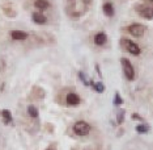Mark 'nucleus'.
<instances>
[{
    "label": "nucleus",
    "mask_w": 153,
    "mask_h": 150,
    "mask_svg": "<svg viewBox=\"0 0 153 150\" xmlns=\"http://www.w3.org/2000/svg\"><path fill=\"white\" fill-rule=\"evenodd\" d=\"M120 63H122V67H123V72H124V75H126V78L128 79V81H134L135 70H134V66L131 65V62L128 61L127 58H122Z\"/></svg>",
    "instance_id": "obj_1"
},
{
    "label": "nucleus",
    "mask_w": 153,
    "mask_h": 150,
    "mask_svg": "<svg viewBox=\"0 0 153 150\" xmlns=\"http://www.w3.org/2000/svg\"><path fill=\"white\" fill-rule=\"evenodd\" d=\"M74 132L77 136H86L90 132V125L85 123V121H77L74 125Z\"/></svg>",
    "instance_id": "obj_2"
},
{
    "label": "nucleus",
    "mask_w": 153,
    "mask_h": 150,
    "mask_svg": "<svg viewBox=\"0 0 153 150\" xmlns=\"http://www.w3.org/2000/svg\"><path fill=\"white\" fill-rule=\"evenodd\" d=\"M122 45H123V47L126 49L128 53H131L134 55H139V54H140V47H139V45L135 44L134 41H131V40H122Z\"/></svg>",
    "instance_id": "obj_3"
},
{
    "label": "nucleus",
    "mask_w": 153,
    "mask_h": 150,
    "mask_svg": "<svg viewBox=\"0 0 153 150\" xmlns=\"http://www.w3.org/2000/svg\"><path fill=\"white\" fill-rule=\"evenodd\" d=\"M145 30H147V28L144 25H141V24H137V23L131 24V25L128 26V33L134 37H141L143 34L145 33Z\"/></svg>",
    "instance_id": "obj_4"
},
{
    "label": "nucleus",
    "mask_w": 153,
    "mask_h": 150,
    "mask_svg": "<svg viewBox=\"0 0 153 150\" xmlns=\"http://www.w3.org/2000/svg\"><path fill=\"white\" fill-rule=\"evenodd\" d=\"M137 12L140 13L141 17H145V19H148V20L153 19V8L152 7H139Z\"/></svg>",
    "instance_id": "obj_5"
},
{
    "label": "nucleus",
    "mask_w": 153,
    "mask_h": 150,
    "mask_svg": "<svg viewBox=\"0 0 153 150\" xmlns=\"http://www.w3.org/2000/svg\"><path fill=\"white\" fill-rule=\"evenodd\" d=\"M11 37L16 41H22V40H26L27 38V33L22 32V30H12Z\"/></svg>",
    "instance_id": "obj_6"
},
{
    "label": "nucleus",
    "mask_w": 153,
    "mask_h": 150,
    "mask_svg": "<svg viewBox=\"0 0 153 150\" xmlns=\"http://www.w3.org/2000/svg\"><path fill=\"white\" fill-rule=\"evenodd\" d=\"M80 100L81 99L79 97V95H76L74 92H71L67 95V104L68 106H77V104H80Z\"/></svg>",
    "instance_id": "obj_7"
},
{
    "label": "nucleus",
    "mask_w": 153,
    "mask_h": 150,
    "mask_svg": "<svg viewBox=\"0 0 153 150\" xmlns=\"http://www.w3.org/2000/svg\"><path fill=\"white\" fill-rule=\"evenodd\" d=\"M32 19H33V21H34V23H36V24H39V25H43V24H46V23H47L46 16L42 15V13H33Z\"/></svg>",
    "instance_id": "obj_8"
},
{
    "label": "nucleus",
    "mask_w": 153,
    "mask_h": 150,
    "mask_svg": "<svg viewBox=\"0 0 153 150\" xmlns=\"http://www.w3.org/2000/svg\"><path fill=\"white\" fill-rule=\"evenodd\" d=\"M106 40H107L106 33H97L94 36V44L98 45V46H102L106 42Z\"/></svg>",
    "instance_id": "obj_9"
},
{
    "label": "nucleus",
    "mask_w": 153,
    "mask_h": 150,
    "mask_svg": "<svg viewBox=\"0 0 153 150\" xmlns=\"http://www.w3.org/2000/svg\"><path fill=\"white\" fill-rule=\"evenodd\" d=\"M103 13L107 16V17H111L114 15V7H113V4L111 3H106L105 5H103Z\"/></svg>",
    "instance_id": "obj_10"
},
{
    "label": "nucleus",
    "mask_w": 153,
    "mask_h": 150,
    "mask_svg": "<svg viewBox=\"0 0 153 150\" xmlns=\"http://www.w3.org/2000/svg\"><path fill=\"white\" fill-rule=\"evenodd\" d=\"M34 5H36L38 9L43 11V9H47L50 4H48L47 0H36V2H34Z\"/></svg>",
    "instance_id": "obj_11"
},
{
    "label": "nucleus",
    "mask_w": 153,
    "mask_h": 150,
    "mask_svg": "<svg viewBox=\"0 0 153 150\" xmlns=\"http://www.w3.org/2000/svg\"><path fill=\"white\" fill-rule=\"evenodd\" d=\"M89 84L92 86V87H93V88L96 90L97 92H100V93L105 91V86H103V84H102V83H101V82H97V83H94V82H90Z\"/></svg>",
    "instance_id": "obj_12"
},
{
    "label": "nucleus",
    "mask_w": 153,
    "mask_h": 150,
    "mask_svg": "<svg viewBox=\"0 0 153 150\" xmlns=\"http://www.w3.org/2000/svg\"><path fill=\"white\" fill-rule=\"evenodd\" d=\"M1 115H3V118H4V123L5 124H9V123H12V115H11V112H9L8 109H4L1 112Z\"/></svg>",
    "instance_id": "obj_13"
},
{
    "label": "nucleus",
    "mask_w": 153,
    "mask_h": 150,
    "mask_svg": "<svg viewBox=\"0 0 153 150\" xmlns=\"http://www.w3.org/2000/svg\"><path fill=\"white\" fill-rule=\"evenodd\" d=\"M27 113H29V116L33 117V118L38 117V109L34 106H29V107H27Z\"/></svg>",
    "instance_id": "obj_14"
},
{
    "label": "nucleus",
    "mask_w": 153,
    "mask_h": 150,
    "mask_svg": "<svg viewBox=\"0 0 153 150\" xmlns=\"http://www.w3.org/2000/svg\"><path fill=\"white\" fill-rule=\"evenodd\" d=\"M136 132H139V133H148L149 127L148 125H144V124H140V125L136 127Z\"/></svg>",
    "instance_id": "obj_15"
},
{
    "label": "nucleus",
    "mask_w": 153,
    "mask_h": 150,
    "mask_svg": "<svg viewBox=\"0 0 153 150\" xmlns=\"http://www.w3.org/2000/svg\"><path fill=\"white\" fill-rule=\"evenodd\" d=\"M124 120V111L123 109H119L118 111V116H117V123L118 124H122Z\"/></svg>",
    "instance_id": "obj_16"
},
{
    "label": "nucleus",
    "mask_w": 153,
    "mask_h": 150,
    "mask_svg": "<svg viewBox=\"0 0 153 150\" xmlns=\"http://www.w3.org/2000/svg\"><path fill=\"white\" fill-rule=\"evenodd\" d=\"M114 103H115V106H120V104H123V100H122V97L119 93H115V100H114Z\"/></svg>",
    "instance_id": "obj_17"
},
{
    "label": "nucleus",
    "mask_w": 153,
    "mask_h": 150,
    "mask_svg": "<svg viewBox=\"0 0 153 150\" xmlns=\"http://www.w3.org/2000/svg\"><path fill=\"white\" fill-rule=\"evenodd\" d=\"M151 2H153V0H151Z\"/></svg>",
    "instance_id": "obj_18"
}]
</instances>
